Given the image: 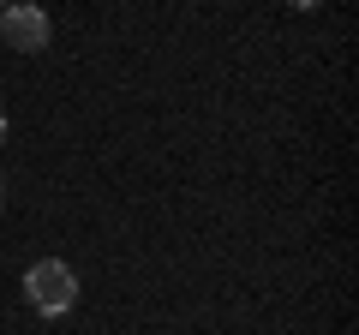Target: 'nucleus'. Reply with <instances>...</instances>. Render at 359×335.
<instances>
[{
	"label": "nucleus",
	"instance_id": "obj_6",
	"mask_svg": "<svg viewBox=\"0 0 359 335\" xmlns=\"http://www.w3.org/2000/svg\"><path fill=\"white\" fill-rule=\"evenodd\" d=\"M0 198H6V186H0Z\"/></svg>",
	"mask_w": 359,
	"mask_h": 335
},
{
	"label": "nucleus",
	"instance_id": "obj_5",
	"mask_svg": "<svg viewBox=\"0 0 359 335\" xmlns=\"http://www.w3.org/2000/svg\"><path fill=\"white\" fill-rule=\"evenodd\" d=\"M0 6H13V0H0Z\"/></svg>",
	"mask_w": 359,
	"mask_h": 335
},
{
	"label": "nucleus",
	"instance_id": "obj_2",
	"mask_svg": "<svg viewBox=\"0 0 359 335\" xmlns=\"http://www.w3.org/2000/svg\"><path fill=\"white\" fill-rule=\"evenodd\" d=\"M48 13H42V6H6V13H0V42H6V48H18V54H42L48 48Z\"/></svg>",
	"mask_w": 359,
	"mask_h": 335
},
{
	"label": "nucleus",
	"instance_id": "obj_4",
	"mask_svg": "<svg viewBox=\"0 0 359 335\" xmlns=\"http://www.w3.org/2000/svg\"><path fill=\"white\" fill-rule=\"evenodd\" d=\"M0 144H6V114H0Z\"/></svg>",
	"mask_w": 359,
	"mask_h": 335
},
{
	"label": "nucleus",
	"instance_id": "obj_1",
	"mask_svg": "<svg viewBox=\"0 0 359 335\" xmlns=\"http://www.w3.org/2000/svg\"><path fill=\"white\" fill-rule=\"evenodd\" d=\"M25 299L42 311V317H60V311H72V299H78V275H72V264H60V258L30 264V270H25Z\"/></svg>",
	"mask_w": 359,
	"mask_h": 335
},
{
	"label": "nucleus",
	"instance_id": "obj_3",
	"mask_svg": "<svg viewBox=\"0 0 359 335\" xmlns=\"http://www.w3.org/2000/svg\"><path fill=\"white\" fill-rule=\"evenodd\" d=\"M287 6H299V13H311V6H323V0H287Z\"/></svg>",
	"mask_w": 359,
	"mask_h": 335
}]
</instances>
